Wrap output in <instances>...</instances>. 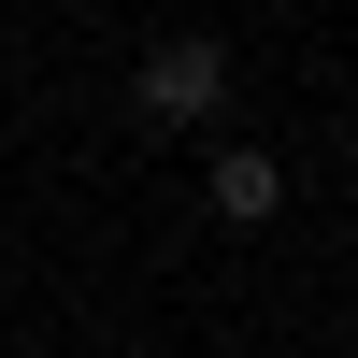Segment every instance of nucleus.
<instances>
[{
  "label": "nucleus",
  "mask_w": 358,
  "mask_h": 358,
  "mask_svg": "<svg viewBox=\"0 0 358 358\" xmlns=\"http://www.w3.org/2000/svg\"><path fill=\"white\" fill-rule=\"evenodd\" d=\"M215 101H229V57L201 43V29L143 57V115H158V129H187V115H215Z\"/></svg>",
  "instance_id": "1"
},
{
  "label": "nucleus",
  "mask_w": 358,
  "mask_h": 358,
  "mask_svg": "<svg viewBox=\"0 0 358 358\" xmlns=\"http://www.w3.org/2000/svg\"><path fill=\"white\" fill-rule=\"evenodd\" d=\"M273 201H287V172L258 158V143H229V158H215V215L229 229H273Z\"/></svg>",
  "instance_id": "2"
}]
</instances>
